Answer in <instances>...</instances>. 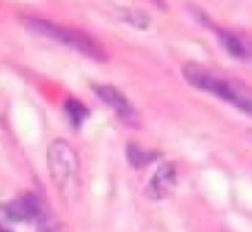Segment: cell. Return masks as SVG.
I'll return each mask as SVG.
<instances>
[{"label":"cell","instance_id":"6da1fadb","mask_svg":"<svg viewBox=\"0 0 252 232\" xmlns=\"http://www.w3.org/2000/svg\"><path fill=\"white\" fill-rule=\"evenodd\" d=\"M182 73L183 78L192 87L200 88L204 92H211V94L218 95L220 99L230 102L231 106H235V108L242 109L244 113L252 116V97L238 83L216 77L207 68L200 66L197 63H187L182 68Z\"/></svg>","mask_w":252,"mask_h":232},{"label":"cell","instance_id":"7a4b0ae2","mask_svg":"<svg viewBox=\"0 0 252 232\" xmlns=\"http://www.w3.org/2000/svg\"><path fill=\"white\" fill-rule=\"evenodd\" d=\"M26 28L30 32L36 33L40 37H47V39H52L61 42L63 45L71 47L76 52L83 54V56L90 57V59L97 61V63H104L107 61V52L105 49L94 40L90 35L80 32V30L74 28H66V26H61L57 23H52L49 19H26Z\"/></svg>","mask_w":252,"mask_h":232},{"label":"cell","instance_id":"3957f363","mask_svg":"<svg viewBox=\"0 0 252 232\" xmlns=\"http://www.w3.org/2000/svg\"><path fill=\"white\" fill-rule=\"evenodd\" d=\"M47 166L52 182L59 189H66L78 170V158L71 144L64 139H56L47 149Z\"/></svg>","mask_w":252,"mask_h":232},{"label":"cell","instance_id":"277c9868","mask_svg":"<svg viewBox=\"0 0 252 232\" xmlns=\"http://www.w3.org/2000/svg\"><path fill=\"white\" fill-rule=\"evenodd\" d=\"M94 92L97 94V97L104 102L105 106H109L111 109H114L116 115L119 116V120L125 121L126 125L137 127L138 125V113L133 108L128 97L125 94L118 90L112 85H95Z\"/></svg>","mask_w":252,"mask_h":232},{"label":"cell","instance_id":"5b68a950","mask_svg":"<svg viewBox=\"0 0 252 232\" xmlns=\"http://www.w3.org/2000/svg\"><path fill=\"white\" fill-rule=\"evenodd\" d=\"M178 186V175H176V168L171 161H164L159 165L156 173L147 184V196L151 199L161 201L166 197L173 196Z\"/></svg>","mask_w":252,"mask_h":232},{"label":"cell","instance_id":"8992f818","mask_svg":"<svg viewBox=\"0 0 252 232\" xmlns=\"http://www.w3.org/2000/svg\"><path fill=\"white\" fill-rule=\"evenodd\" d=\"M2 213L11 222H33L40 220L42 215V204L35 194H26L14 201H7L2 204Z\"/></svg>","mask_w":252,"mask_h":232},{"label":"cell","instance_id":"52a82bcc","mask_svg":"<svg viewBox=\"0 0 252 232\" xmlns=\"http://www.w3.org/2000/svg\"><path fill=\"white\" fill-rule=\"evenodd\" d=\"M126 158L133 168H144V166L151 165L154 159L159 158V153L154 151H145L144 148H140L135 142H128L126 146Z\"/></svg>","mask_w":252,"mask_h":232},{"label":"cell","instance_id":"ba28073f","mask_svg":"<svg viewBox=\"0 0 252 232\" xmlns=\"http://www.w3.org/2000/svg\"><path fill=\"white\" fill-rule=\"evenodd\" d=\"M64 109H66L67 120H69L73 128H80L87 121L88 116H90V109L81 101H78V99H67Z\"/></svg>","mask_w":252,"mask_h":232},{"label":"cell","instance_id":"9c48e42d","mask_svg":"<svg viewBox=\"0 0 252 232\" xmlns=\"http://www.w3.org/2000/svg\"><path fill=\"white\" fill-rule=\"evenodd\" d=\"M218 37H220L221 45L224 47V50H226L228 54H231V56L237 57V59H247V56H249L247 47L244 45V42H242L237 35L220 30V32H218Z\"/></svg>","mask_w":252,"mask_h":232},{"label":"cell","instance_id":"30bf717a","mask_svg":"<svg viewBox=\"0 0 252 232\" xmlns=\"http://www.w3.org/2000/svg\"><path fill=\"white\" fill-rule=\"evenodd\" d=\"M121 19L130 25L137 26V28H147L149 26V18L142 11H131V9H123L121 11Z\"/></svg>","mask_w":252,"mask_h":232},{"label":"cell","instance_id":"8fae6325","mask_svg":"<svg viewBox=\"0 0 252 232\" xmlns=\"http://www.w3.org/2000/svg\"><path fill=\"white\" fill-rule=\"evenodd\" d=\"M36 232H66V227H64L59 220L50 217V215H43L38 220V229H36Z\"/></svg>","mask_w":252,"mask_h":232}]
</instances>
